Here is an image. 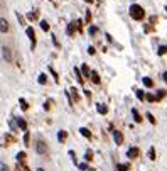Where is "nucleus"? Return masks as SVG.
Masks as SVG:
<instances>
[{"label": "nucleus", "mask_w": 167, "mask_h": 171, "mask_svg": "<svg viewBox=\"0 0 167 171\" xmlns=\"http://www.w3.org/2000/svg\"><path fill=\"white\" fill-rule=\"evenodd\" d=\"M130 17L135 19V20H142L145 17V12H144V9H142L140 5L133 3V5H130Z\"/></svg>", "instance_id": "1"}, {"label": "nucleus", "mask_w": 167, "mask_h": 171, "mask_svg": "<svg viewBox=\"0 0 167 171\" xmlns=\"http://www.w3.org/2000/svg\"><path fill=\"white\" fill-rule=\"evenodd\" d=\"M2 54H3L7 63H14V53H12V49L9 46H2Z\"/></svg>", "instance_id": "2"}, {"label": "nucleus", "mask_w": 167, "mask_h": 171, "mask_svg": "<svg viewBox=\"0 0 167 171\" xmlns=\"http://www.w3.org/2000/svg\"><path fill=\"white\" fill-rule=\"evenodd\" d=\"M36 151H37V154H46L47 152V146H46V142L44 141H36Z\"/></svg>", "instance_id": "3"}, {"label": "nucleus", "mask_w": 167, "mask_h": 171, "mask_svg": "<svg viewBox=\"0 0 167 171\" xmlns=\"http://www.w3.org/2000/svg\"><path fill=\"white\" fill-rule=\"evenodd\" d=\"M10 30V26H9V20L0 17V32H9Z\"/></svg>", "instance_id": "4"}, {"label": "nucleus", "mask_w": 167, "mask_h": 171, "mask_svg": "<svg viewBox=\"0 0 167 171\" xmlns=\"http://www.w3.org/2000/svg\"><path fill=\"white\" fill-rule=\"evenodd\" d=\"M25 32H27V36H29L30 42H32V48H36V32H34V29L29 26V27L25 29Z\"/></svg>", "instance_id": "5"}, {"label": "nucleus", "mask_w": 167, "mask_h": 171, "mask_svg": "<svg viewBox=\"0 0 167 171\" xmlns=\"http://www.w3.org/2000/svg\"><path fill=\"white\" fill-rule=\"evenodd\" d=\"M76 30H78V24H76V20H74V22H69V24H68V29H66L68 36H73Z\"/></svg>", "instance_id": "6"}, {"label": "nucleus", "mask_w": 167, "mask_h": 171, "mask_svg": "<svg viewBox=\"0 0 167 171\" xmlns=\"http://www.w3.org/2000/svg\"><path fill=\"white\" fill-rule=\"evenodd\" d=\"M113 137H115V142H117L118 146H122V144H123V134H122L120 131L113 132Z\"/></svg>", "instance_id": "7"}, {"label": "nucleus", "mask_w": 167, "mask_h": 171, "mask_svg": "<svg viewBox=\"0 0 167 171\" xmlns=\"http://www.w3.org/2000/svg\"><path fill=\"white\" fill-rule=\"evenodd\" d=\"M127 156H128V159H135V158L138 156V149L137 147H130L128 152H127Z\"/></svg>", "instance_id": "8"}, {"label": "nucleus", "mask_w": 167, "mask_h": 171, "mask_svg": "<svg viewBox=\"0 0 167 171\" xmlns=\"http://www.w3.org/2000/svg\"><path fill=\"white\" fill-rule=\"evenodd\" d=\"M66 139H68V132L66 131H59L58 132V141L59 142H66Z\"/></svg>", "instance_id": "9"}, {"label": "nucleus", "mask_w": 167, "mask_h": 171, "mask_svg": "<svg viewBox=\"0 0 167 171\" xmlns=\"http://www.w3.org/2000/svg\"><path fill=\"white\" fill-rule=\"evenodd\" d=\"M17 125H19L22 131H27V122L24 120L22 117H17Z\"/></svg>", "instance_id": "10"}, {"label": "nucleus", "mask_w": 167, "mask_h": 171, "mask_svg": "<svg viewBox=\"0 0 167 171\" xmlns=\"http://www.w3.org/2000/svg\"><path fill=\"white\" fill-rule=\"evenodd\" d=\"M69 93H71V97H73V102H78L79 100V93H78V90L73 87V88H69Z\"/></svg>", "instance_id": "11"}, {"label": "nucleus", "mask_w": 167, "mask_h": 171, "mask_svg": "<svg viewBox=\"0 0 167 171\" xmlns=\"http://www.w3.org/2000/svg\"><path fill=\"white\" fill-rule=\"evenodd\" d=\"M96 109H98V112L101 114V115L108 114V107H107V105H103V103H98V105H96Z\"/></svg>", "instance_id": "12"}, {"label": "nucleus", "mask_w": 167, "mask_h": 171, "mask_svg": "<svg viewBox=\"0 0 167 171\" xmlns=\"http://www.w3.org/2000/svg\"><path fill=\"white\" fill-rule=\"evenodd\" d=\"M89 78H91V81H93V83H96V85L100 83V75L96 73V71H91V75H89Z\"/></svg>", "instance_id": "13"}, {"label": "nucleus", "mask_w": 167, "mask_h": 171, "mask_svg": "<svg viewBox=\"0 0 167 171\" xmlns=\"http://www.w3.org/2000/svg\"><path fill=\"white\" fill-rule=\"evenodd\" d=\"M81 71H83V76H85V78H88L89 75H91V71H89V68L86 64H81Z\"/></svg>", "instance_id": "14"}, {"label": "nucleus", "mask_w": 167, "mask_h": 171, "mask_svg": "<svg viewBox=\"0 0 167 171\" xmlns=\"http://www.w3.org/2000/svg\"><path fill=\"white\" fill-rule=\"evenodd\" d=\"M79 132H81V134H83V136H85L86 139H91V132H89L86 127H81V129H79Z\"/></svg>", "instance_id": "15"}, {"label": "nucleus", "mask_w": 167, "mask_h": 171, "mask_svg": "<svg viewBox=\"0 0 167 171\" xmlns=\"http://www.w3.org/2000/svg\"><path fill=\"white\" fill-rule=\"evenodd\" d=\"M20 109H22V110H27V109H29V103H27V102H25V98H20Z\"/></svg>", "instance_id": "16"}, {"label": "nucleus", "mask_w": 167, "mask_h": 171, "mask_svg": "<svg viewBox=\"0 0 167 171\" xmlns=\"http://www.w3.org/2000/svg\"><path fill=\"white\" fill-rule=\"evenodd\" d=\"M37 81H39L41 85H46V81H47V76H46L44 73H41V75H39V78H37Z\"/></svg>", "instance_id": "17"}, {"label": "nucleus", "mask_w": 167, "mask_h": 171, "mask_svg": "<svg viewBox=\"0 0 167 171\" xmlns=\"http://www.w3.org/2000/svg\"><path fill=\"white\" fill-rule=\"evenodd\" d=\"M17 161H19L20 164H22V163L25 161V152H24V151H20L19 154H17Z\"/></svg>", "instance_id": "18"}, {"label": "nucleus", "mask_w": 167, "mask_h": 171, "mask_svg": "<svg viewBox=\"0 0 167 171\" xmlns=\"http://www.w3.org/2000/svg\"><path fill=\"white\" fill-rule=\"evenodd\" d=\"M132 114H133V119H135V122H142V117H140V114H138L135 109L132 110Z\"/></svg>", "instance_id": "19"}, {"label": "nucleus", "mask_w": 167, "mask_h": 171, "mask_svg": "<svg viewBox=\"0 0 167 171\" xmlns=\"http://www.w3.org/2000/svg\"><path fill=\"white\" fill-rule=\"evenodd\" d=\"M85 159H86V161H91V159H93V151H91V149H88V151H86V154H85Z\"/></svg>", "instance_id": "20"}, {"label": "nucleus", "mask_w": 167, "mask_h": 171, "mask_svg": "<svg viewBox=\"0 0 167 171\" xmlns=\"http://www.w3.org/2000/svg\"><path fill=\"white\" fill-rule=\"evenodd\" d=\"M144 85H145V87H148V88H150V87H152V85H154V81L150 80V78H144Z\"/></svg>", "instance_id": "21"}, {"label": "nucleus", "mask_w": 167, "mask_h": 171, "mask_svg": "<svg viewBox=\"0 0 167 171\" xmlns=\"http://www.w3.org/2000/svg\"><path fill=\"white\" fill-rule=\"evenodd\" d=\"M74 73H76V80H78L79 83H83V81H85V80H83V76H81V73H79V70H78V68L74 70Z\"/></svg>", "instance_id": "22"}, {"label": "nucleus", "mask_w": 167, "mask_h": 171, "mask_svg": "<svg viewBox=\"0 0 167 171\" xmlns=\"http://www.w3.org/2000/svg\"><path fill=\"white\" fill-rule=\"evenodd\" d=\"M135 95H137L138 100H144V98H145V95H144V91H142V90H137V91H135Z\"/></svg>", "instance_id": "23"}, {"label": "nucleus", "mask_w": 167, "mask_h": 171, "mask_svg": "<svg viewBox=\"0 0 167 171\" xmlns=\"http://www.w3.org/2000/svg\"><path fill=\"white\" fill-rule=\"evenodd\" d=\"M41 27H42V30H49V24L46 20H41Z\"/></svg>", "instance_id": "24"}, {"label": "nucleus", "mask_w": 167, "mask_h": 171, "mask_svg": "<svg viewBox=\"0 0 167 171\" xmlns=\"http://www.w3.org/2000/svg\"><path fill=\"white\" fill-rule=\"evenodd\" d=\"M27 19H30V20L37 19V12H30V14H27Z\"/></svg>", "instance_id": "25"}, {"label": "nucleus", "mask_w": 167, "mask_h": 171, "mask_svg": "<svg viewBox=\"0 0 167 171\" xmlns=\"http://www.w3.org/2000/svg\"><path fill=\"white\" fill-rule=\"evenodd\" d=\"M96 32H98V27H96V26H91V27H89V34H91V36H95Z\"/></svg>", "instance_id": "26"}, {"label": "nucleus", "mask_w": 167, "mask_h": 171, "mask_svg": "<svg viewBox=\"0 0 167 171\" xmlns=\"http://www.w3.org/2000/svg\"><path fill=\"white\" fill-rule=\"evenodd\" d=\"M166 53H167V46H160V48H159V54H160V56L166 54Z\"/></svg>", "instance_id": "27"}, {"label": "nucleus", "mask_w": 167, "mask_h": 171, "mask_svg": "<svg viewBox=\"0 0 167 171\" xmlns=\"http://www.w3.org/2000/svg\"><path fill=\"white\" fill-rule=\"evenodd\" d=\"M118 171H128V164H118Z\"/></svg>", "instance_id": "28"}, {"label": "nucleus", "mask_w": 167, "mask_h": 171, "mask_svg": "<svg viewBox=\"0 0 167 171\" xmlns=\"http://www.w3.org/2000/svg\"><path fill=\"white\" fill-rule=\"evenodd\" d=\"M148 156H150V159H155V149H154V147H150V151H148Z\"/></svg>", "instance_id": "29"}, {"label": "nucleus", "mask_w": 167, "mask_h": 171, "mask_svg": "<svg viewBox=\"0 0 167 171\" xmlns=\"http://www.w3.org/2000/svg\"><path fill=\"white\" fill-rule=\"evenodd\" d=\"M29 139H30V136H29V132L25 131V134H24V142H25V146L29 144Z\"/></svg>", "instance_id": "30"}, {"label": "nucleus", "mask_w": 167, "mask_h": 171, "mask_svg": "<svg viewBox=\"0 0 167 171\" xmlns=\"http://www.w3.org/2000/svg\"><path fill=\"white\" fill-rule=\"evenodd\" d=\"M49 71H51V75H52V76H54V80L58 81V73H56V71H54V68H52V66H49Z\"/></svg>", "instance_id": "31"}, {"label": "nucleus", "mask_w": 167, "mask_h": 171, "mask_svg": "<svg viewBox=\"0 0 167 171\" xmlns=\"http://www.w3.org/2000/svg\"><path fill=\"white\" fill-rule=\"evenodd\" d=\"M0 171H9V166L5 163H0Z\"/></svg>", "instance_id": "32"}, {"label": "nucleus", "mask_w": 167, "mask_h": 171, "mask_svg": "<svg viewBox=\"0 0 167 171\" xmlns=\"http://www.w3.org/2000/svg\"><path fill=\"white\" fill-rule=\"evenodd\" d=\"M147 119L150 120V124H155V119H154V115H152V114H147Z\"/></svg>", "instance_id": "33"}, {"label": "nucleus", "mask_w": 167, "mask_h": 171, "mask_svg": "<svg viewBox=\"0 0 167 171\" xmlns=\"http://www.w3.org/2000/svg\"><path fill=\"white\" fill-rule=\"evenodd\" d=\"M51 103H52V100H47V102H46V105H44V109H46V110H49V109H51Z\"/></svg>", "instance_id": "34"}, {"label": "nucleus", "mask_w": 167, "mask_h": 171, "mask_svg": "<svg viewBox=\"0 0 167 171\" xmlns=\"http://www.w3.org/2000/svg\"><path fill=\"white\" fill-rule=\"evenodd\" d=\"M147 100H148V102H154V100H155V97H154V95H150V93H148V95H147Z\"/></svg>", "instance_id": "35"}, {"label": "nucleus", "mask_w": 167, "mask_h": 171, "mask_svg": "<svg viewBox=\"0 0 167 171\" xmlns=\"http://www.w3.org/2000/svg\"><path fill=\"white\" fill-rule=\"evenodd\" d=\"M88 54H95V48H93V46H89L88 48Z\"/></svg>", "instance_id": "36"}, {"label": "nucleus", "mask_w": 167, "mask_h": 171, "mask_svg": "<svg viewBox=\"0 0 167 171\" xmlns=\"http://www.w3.org/2000/svg\"><path fill=\"white\" fill-rule=\"evenodd\" d=\"M86 20H88V22H89V20H91V12H89V10H88V12H86Z\"/></svg>", "instance_id": "37"}, {"label": "nucleus", "mask_w": 167, "mask_h": 171, "mask_svg": "<svg viewBox=\"0 0 167 171\" xmlns=\"http://www.w3.org/2000/svg\"><path fill=\"white\" fill-rule=\"evenodd\" d=\"M107 41H108V42H113V37H111L110 34H107Z\"/></svg>", "instance_id": "38"}, {"label": "nucleus", "mask_w": 167, "mask_h": 171, "mask_svg": "<svg viewBox=\"0 0 167 171\" xmlns=\"http://www.w3.org/2000/svg\"><path fill=\"white\" fill-rule=\"evenodd\" d=\"M162 78H164V81H166V83H167V71H166V73H164V75H162Z\"/></svg>", "instance_id": "39"}, {"label": "nucleus", "mask_w": 167, "mask_h": 171, "mask_svg": "<svg viewBox=\"0 0 167 171\" xmlns=\"http://www.w3.org/2000/svg\"><path fill=\"white\" fill-rule=\"evenodd\" d=\"M37 171H46V170H42V168H37Z\"/></svg>", "instance_id": "40"}, {"label": "nucleus", "mask_w": 167, "mask_h": 171, "mask_svg": "<svg viewBox=\"0 0 167 171\" xmlns=\"http://www.w3.org/2000/svg\"><path fill=\"white\" fill-rule=\"evenodd\" d=\"M85 2H88V3H91V2H93V0H85Z\"/></svg>", "instance_id": "41"}]
</instances>
